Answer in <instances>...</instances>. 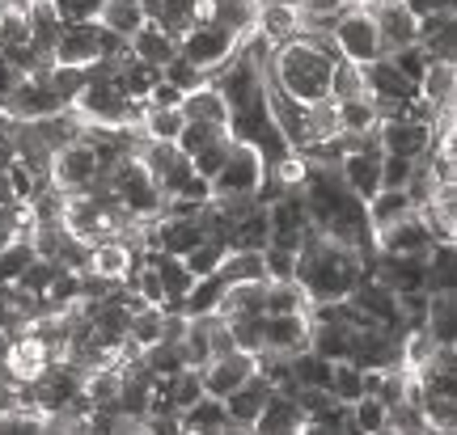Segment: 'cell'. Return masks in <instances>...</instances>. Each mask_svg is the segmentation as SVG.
I'll use <instances>...</instances> for the list:
<instances>
[{
	"instance_id": "obj_33",
	"label": "cell",
	"mask_w": 457,
	"mask_h": 435,
	"mask_svg": "<svg viewBox=\"0 0 457 435\" xmlns=\"http://www.w3.org/2000/svg\"><path fill=\"white\" fill-rule=\"evenodd\" d=\"M179 351H182V364H187V368H204V364L212 359V347H208V322H204V317H187Z\"/></svg>"
},
{
	"instance_id": "obj_10",
	"label": "cell",
	"mask_w": 457,
	"mask_h": 435,
	"mask_svg": "<svg viewBox=\"0 0 457 435\" xmlns=\"http://www.w3.org/2000/svg\"><path fill=\"white\" fill-rule=\"evenodd\" d=\"M271 393H276V389H271V381L254 368L242 385L228 389L225 398H220V402H225V414H228V427H233V431H254V419L262 414V406H267V398H271Z\"/></svg>"
},
{
	"instance_id": "obj_12",
	"label": "cell",
	"mask_w": 457,
	"mask_h": 435,
	"mask_svg": "<svg viewBox=\"0 0 457 435\" xmlns=\"http://www.w3.org/2000/svg\"><path fill=\"white\" fill-rule=\"evenodd\" d=\"M305 347H310V313H262V347L259 351L296 355V351H305Z\"/></svg>"
},
{
	"instance_id": "obj_36",
	"label": "cell",
	"mask_w": 457,
	"mask_h": 435,
	"mask_svg": "<svg viewBox=\"0 0 457 435\" xmlns=\"http://www.w3.org/2000/svg\"><path fill=\"white\" fill-rule=\"evenodd\" d=\"M182 111L179 106H148L145 119H140V131H145L148 140H179L182 131Z\"/></svg>"
},
{
	"instance_id": "obj_4",
	"label": "cell",
	"mask_w": 457,
	"mask_h": 435,
	"mask_svg": "<svg viewBox=\"0 0 457 435\" xmlns=\"http://www.w3.org/2000/svg\"><path fill=\"white\" fill-rule=\"evenodd\" d=\"M136 157H140V165L153 174V182L162 186L165 199H170V194H179L182 186H187V177L195 174L191 157H187L174 140H148V135H145V140H140V148H136Z\"/></svg>"
},
{
	"instance_id": "obj_29",
	"label": "cell",
	"mask_w": 457,
	"mask_h": 435,
	"mask_svg": "<svg viewBox=\"0 0 457 435\" xmlns=\"http://www.w3.org/2000/svg\"><path fill=\"white\" fill-rule=\"evenodd\" d=\"M216 275H220L225 283H254V279H267L262 250H225V259H220Z\"/></svg>"
},
{
	"instance_id": "obj_18",
	"label": "cell",
	"mask_w": 457,
	"mask_h": 435,
	"mask_svg": "<svg viewBox=\"0 0 457 435\" xmlns=\"http://www.w3.org/2000/svg\"><path fill=\"white\" fill-rule=\"evenodd\" d=\"M145 262L157 271V279H162V291H165L162 308H179L182 296H187L191 283H195V275L187 271V262H182L179 254H165V250H145Z\"/></svg>"
},
{
	"instance_id": "obj_23",
	"label": "cell",
	"mask_w": 457,
	"mask_h": 435,
	"mask_svg": "<svg viewBox=\"0 0 457 435\" xmlns=\"http://www.w3.org/2000/svg\"><path fill=\"white\" fill-rule=\"evenodd\" d=\"M254 431H305V414H301V406H296L293 393H271L267 398V406H262V414L254 419Z\"/></svg>"
},
{
	"instance_id": "obj_44",
	"label": "cell",
	"mask_w": 457,
	"mask_h": 435,
	"mask_svg": "<svg viewBox=\"0 0 457 435\" xmlns=\"http://www.w3.org/2000/svg\"><path fill=\"white\" fill-rule=\"evenodd\" d=\"M162 77H165V81H170V85H179L182 94H187V89H195V85H204V81H208V72H204V68H195V64H191V60H187V55H174V60H165Z\"/></svg>"
},
{
	"instance_id": "obj_31",
	"label": "cell",
	"mask_w": 457,
	"mask_h": 435,
	"mask_svg": "<svg viewBox=\"0 0 457 435\" xmlns=\"http://www.w3.org/2000/svg\"><path fill=\"white\" fill-rule=\"evenodd\" d=\"M262 305H267V313H310V296L296 279H267Z\"/></svg>"
},
{
	"instance_id": "obj_32",
	"label": "cell",
	"mask_w": 457,
	"mask_h": 435,
	"mask_svg": "<svg viewBox=\"0 0 457 435\" xmlns=\"http://www.w3.org/2000/svg\"><path fill=\"white\" fill-rule=\"evenodd\" d=\"M220 296H225V279H220V275H204V279L191 283V291L182 296L179 308L187 313V317H204V313H216Z\"/></svg>"
},
{
	"instance_id": "obj_22",
	"label": "cell",
	"mask_w": 457,
	"mask_h": 435,
	"mask_svg": "<svg viewBox=\"0 0 457 435\" xmlns=\"http://www.w3.org/2000/svg\"><path fill=\"white\" fill-rule=\"evenodd\" d=\"M26 123H34V131L43 135V144H47L51 152H60L64 144L81 140V131H85V119L72 111V106H64V111H51V114H43V119H26Z\"/></svg>"
},
{
	"instance_id": "obj_46",
	"label": "cell",
	"mask_w": 457,
	"mask_h": 435,
	"mask_svg": "<svg viewBox=\"0 0 457 435\" xmlns=\"http://www.w3.org/2000/svg\"><path fill=\"white\" fill-rule=\"evenodd\" d=\"M262 267H267V279H293L296 250H284V245H262Z\"/></svg>"
},
{
	"instance_id": "obj_8",
	"label": "cell",
	"mask_w": 457,
	"mask_h": 435,
	"mask_svg": "<svg viewBox=\"0 0 457 435\" xmlns=\"http://www.w3.org/2000/svg\"><path fill=\"white\" fill-rule=\"evenodd\" d=\"M267 245H284V250H296L301 237L310 233V211H305V199L301 191H284L267 203Z\"/></svg>"
},
{
	"instance_id": "obj_1",
	"label": "cell",
	"mask_w": 457,
	"mask_h": 435,
	"mask_svg": "<svg viewBox=\"0 0 457 435\" xmlns=\"http://www.w3.org/2000/svg\"><path fill=\"white\" fill-rule=\"evenodd\" d=\"M364 271H369V262H364V254H360V250L335 242V237H327V233H318L313 225H310V233L301 237V245H296V271H293V279L305 288L310 305L347 296V291L360 283V275H364Z\"/></svg>"
},
{
	"instance_id": "obj_42",
	"label": "cell",
	"mask_w": 457,
	"mask_h": 435,
	"mask_svg": "<svg viewBox=\"0 0 457 435\" xmlns=\"http://www.w3.org/2000/svg\"><path fill=\"white\" fill-rule=\"evenodd\" d=\"M225 131H228V127H216V123H199V119H187L174 144H179L182 152H187V157H195L199 148H208V144L216 140V135H225Z\"/></svg>"
},
{
	"instance_id": "obj_50",
	"label": "cell",
	"mask_w": 457,
	"mask_h": 435,
	"mask_svg": "<svg viewBox=\"0 0 457 435\" xmlns=\"http://www.w3.org/2000/svg\"><path fill=\"white\" fill-rule=\"evenodd\" d=\"M136 4H140V9H145V17L153 13V9H157V0H136Z\"/></svg>"
},
{
	"instance_id": "obj_37",
	"label": "cell",
	"mask_w": 457,
	"mask_h": 435,
	"mask_svg": "<svg viewBox=\"0 0 457 435\" xmlns=\"http://www.w3.org/2000/svg\"><path fill=\"white\" fill-rule=\"evenodd\" d=\"M34 259H38V254H34L30 237H9V242L0 245V279H4V283H17L21 271H26Z\"/></svg>"
},
{
	"instance_id": "obj_21",
	"label": "cell",
	"mask_w": 457,
	"mask_h": 435,
	"mask_svg": "<svg viewBox=\"0 0 457 435\" xmlns=\"http://www.w3.org/2000/svg\"><path fill=\"white\" fill-rule=\"evenodd\" d=\"M145 259H131V250L123 242H98L89 245V267L85 271H94L98 279H111V283H123V275L131 271V267H140Z\"/></svg>"
},
{
	"instance_id": "obj_47",
	"label": "cell",
	"mask_w": 457,
	"mask_h": 435,
	"mask_svg": "<svg viewBox=\"0 0 457 435\" xmlns=\"http://www.w3.org/2000/svg\"><path fill=\"white\" fill-rule=\"evenodd\" d=\"M415 161L411 157H398V152H381V186H407Z\"/></svg>"
},
{
	"instance_id": "obj_30",
	"label": "cell",
	"mask_w": 457,
	"mask_h": 435,
	"mask_svg": "<svg viewBox=\"0 0 457 435\" xmlns=\"http://www.w3.org/2000/svg\"><path fill=\"white\" fill-rule=\"evenodd\" d=\"M288 368H293L296 389H330V359H322L318 351H296L288 355Z\"/></svg>"
},
{
	"instance_id": "obj_6",
	"label": "cell",
	"mask_w": 457,
	"mask_h": 435,
	"mask_svg": "<svg viewBox=\"0 0 457 435\" xmlns=\"http://www.w3.org/2000/svg\"><path fill=\"white\" fill-rule=\"evenodd\" d=\"M102 174V161H98V148L89 144V140H72L64 144L55 157H51V182L60 186V191H89Z\"/></svg>"
},
{
	"instance_id": "obj_48",
	"label": "cell",
	"mask_w": 457,
	"mask_h": 435,
	"mask_svg": "<svg viewBox=\"0 0 457 435\" xmlns=\"http://www.w3.org/2000/svg\"><path fill=\"white\" fill-rule=\"evenodd\" d=\"M179 102H182V89L179 85H170L165 77L148 89V106H179Z\"/></svg>"
},
{
	"instance_id": "obj_19",
	"label": "cell",
	"mask_w": 457,
	"mask_h": 435,
	"mask_svg": "<svg viewBox=\"0 0 457 435\" xmlns=\"http://www.w3.org/2000/svg\"><path fill=\"white\" fill-rule=\"evenodd\" d=\"M262 296H267V279H254V283H225V296H220L216 313H220L225 322H242V317H262V313H267Z\"/></svg>"
},
{
	"instance_id": "obj_3",
	"label": "cell",
	"mask_w": 457,
	"mask_h": 435,
	"mask_svg": "<svg viewBox=\"0 0 457 435\" xmlns=\"http://www.w3.org/2000/svg\"><path fill=\"white\" fill-rule=\"evenodd\" d=\"M330 38H335V47H339L343 60H352V64H369L381 55V43H377V26L373 17L360 9L356 0H347L335 17V26H330Z\"/></svg>"
},
{
	"instance_id": "obj_5",
	"label": "cell",
	"mask_w": 457,
	"mask_h": 435,
	"mask_svg": "<svg viewBox=\"0 0 457 435\" xmlns=\"http://www.w3.org/2000/svg\"><path fill=\"white\" fill-rule=\"evenodd\" d=\"M233 47H237V34L228 30V26H220V21H195L191 30L179 38V55H187L195 68H204V72H212V68H220L233 55Z\"/></svg>"
},
{
	"instance_id": "obj_40",
	"label": "cell",
	"mask_w": 457,
	"mask_h": 435,
	"mask_svg": "<svg viewBox=\"0 0 457 435\" xmlns=\"http://www.w3.org/2000/svg\"><path fill=\"white\" fill-rule=\"evenodd\" d=\"M352 423H356V431L381 435L386 431V402L373 398V393H360L356 402H352Z\"/></svg>"
},
{
	"instance_id": "obj_41",
	"label": "cell",
	"mask_w": 457,
	"mask_h": 435,
	"mask_svg": "<svg viewBox=\"0 0 457 435\" xmlns=\"http://www.w3.org/2000/svg\"><path fill=\"white\" fill-rule=\"evenodd\" d=\"M364 94V81H360V64L352 60H335L330 64V102H343V97H356Z\"/></svg>"
},
{
	"instance_id": "obj_24",
	"label": "cell",
	"mask_w": 457,
	"mask_h": 435,
	"mask_svg": "<svg viewBox=\"0 0 457 435\" xmlns=\"http://www.w3.org/2000/svg\"><path fill=\"white\" fill-rule=\"evenodd\" d=\"M424 330L436 342H453L457 334V288L428 291V313H424Z\"/></svg>"
},
{
	"instance_id": "obj_11",
	"label": "cell",
	"mask_w": 457,
	"mask_h": 435,
	"mask_svg": "<svg viewBox=\"0 0 457 435\" xmlns=\"http://www.w3.org/2000/svg\"><path fill=\"white\" fill-rule=\"evenodd\" d=\"M0 359H4L13 385H30V381H38V376L47 372L55 351H51L47 339H38V334H17V339H9V347H4Z\"/></svg>"
},
{
	"instance_id": "obj_7",
	"label": "cell",
	"mask_w": 457,
	"mask_h": 435,
	"mask_svg": "<svg viewBox=\"0 0 457 435\" xmlns=\"http://www.w3.org/2000/svg\"><path fill=\"white\" fill-rule=\"evenodd\" d=\"M262 174H267V165H262L259 148L245 144V140H233L225 165L212 174V194H254Z\"/></svg>"
},
{
	"instance_id": "obj_13",
	"label": "cell",
	"mask_w": 457,
	"mask_h": 435,
	"mask_svg": "<svg viewBox=\"0 0 457 435\" xmlns=\"http://www.w3.org/2000/svg\"><path fill=\"white\" fill-rule=\"evenodd\" d=\"M373 250L377 254H415V259H424L428 250H432V233H428V225H424V216H420V211H407L403 220L377 228Z\"/></svg>"
},
{
	"instance_id": "obj_2",
	"label": "cell",
	"mask_w": 457,
	"mask_h": 435,
	"mask_svg": "<svg viewBox=\"0 0 457 435\" xmlns=\"http://www.w3.org/2000/svg\"><path fill=\"white\" fill-rule=\"evenodd\" d=\"M106 186H111V194L123 203V211H128V216H140V220L162 216L165 194H162V186L153 182V174L140 165V157H136V152H131V157H123V161L106 174Z\"/></svg>"
},
{
	"instance_id": "obj_9",
	"label": "cell",
	"mask_w": 457,
	"mask_h": 435,
	"mask_svg": "<svg viewBox=\"0 0 457 435\" xmlns=\"http://www.w3.org/2000/svg\"><path fill=\"white\" fill-rule=\"evenodd\" d=\"M377 144H381V152H398V157L415 161V157H424L432 148V127L403 111L394 119H377Z\"/></svg>"
},
{
	"instance_id": "obj_14",
	"label": "cell",
	"mask_w": 457,
	"mask_h": 435,
	"mask_svg": "<svg viewBox=\"0 0 457 435\" xmlns=\"http://www.w3.org/2000/svg\"><path fill=\"white\" fill-rule=\"evenodd\" d=\"M339 177L347 182V191L356 194L360 203H369L381 191V148L377 144L347 148L339 157Z\"/></svg>"
},
{
	"instance_id": "obj_27",
	"label": "cell",
	"mask_w": 457,
	"mask_h": 435,
	"mask_svg": "<svg viewBox=\"0 0 457 435\" xmlns=\"http://www.w3.org/2000/svg\"><path fill=\"white\" fill-rule=\"evenodd\" d=\"M420 410L428 431L449 435L457 427V389H420Z\"/></svg>"
},
{
	"instance_id": "obj_16",
	"label": "cell",
	"mask_w": 457,
	"mask_h": 435,
	"mask_svg": "<svg viewBox=\"0 0 457 435\" xmlns=\"http://www.w3.org/2000/svg\"><path fill=\"white\" fill-rule=\"evenodd\" d=\"M254 372V355L250 351H228V355H212L204 368H199V381H204V393H212V398H225L228 389H237Z\"/></svg>"
},
{
	"instance_id": "obj_43",
	"label": "cell",
	"mask_w": 457,
	"mask_h": 435,
	"mask_svg": "<svg viewBox=\"0 0 457 435\" xmlns=\"http://www.w3.org/2000/svg\"><path fill=\"white\" fill-rule=\"evenodd\" d=\"M228 148H233V135H228V131H225V135H216V140H212V144H208V148H199L195 157H191V165H195V174H199V177H208V182H212V174H216V169H220V165H225Z\"/></svg>"
},
{
	"instance_id": "obj_28",
	"label": "cell",
	"mask_w": 457,
	"mask_h": 435,
	"mask_svg": "<svg viewBox=\"0 0 457 435\" xmlns=\"http://www.w3.org/2000/svg\"><path fill=\"white\" fill-rule=\"evenodd\" d=\"M267 208H250L245 216H237L233 225H228V233H225V245L228 250H262L267 245Z\"/></svg>"
},
{
	"instance_id": "obj_20",
	"label": "cell",
	"mask_w": 457,
	"mask_h": 435,
	"mask_svg": "<svg viewBox=\"0 0 457 435\" xmlns=\"http://www.w3.org/2000/svg\"><path fill=\"white\" fill-rule=\"evenodd\" d=\"M179 111H182V119H199V123L228 127V102H225V94H220L212 81L187 89V94H182V102H179Z\"/></svg>"
},
{
	"instance_id": "obj_17",
	"label": "cell",
	"mask_w": 457,
	"mask_h": 435,
	"mask_svg": "<svg viewBox=\"0 0 457 435\" xmlns=\"http://www.w3.org/2000/svg\"><path fill=\"white\" fill-rule=\"evenodd\" d=\"M128 51L136 55V60H145V64L165 68V60L179 55V38L165 30V26H157V21H148L145 17V21L128 34Z\"/></svg>"
},
{
	"instance_id": "obj_38",
	"label": "cell",
	"mask_w": 457,
	"mask_h": 435,
	"mask_svg": "<svg viewBox=\"0 0 457 435\" xmlns=\"http://www.w3.org/2000/svg\"><path fill=\"white\" fill-rule=\"evenodd\" d=\"M128 342L131 347H153V342H162V308L157 305H145V308H136L131 313V322H128Z\"/></svg>"
},
{
	"instance_id": "obj_45",
	"label": "cell",
	"mask_w": 457,
	"mask_h": 435,
	"mask_svg": "<svg viewBox=\"0 0 457 435\" xmlns=\"http://www.w3.org/2000/svg\"><path fill=\"white\" fill-rule=\"evenodd\" d=\"M51 9H55V17L64 26H72V21H98L102 0H51Z\"/></svg>"
},
{
	"instance_id": "obj_49",
	"label": "cell",
	"mask_w": 457,
	"mask_h": 435,
	"mask_svg": "<svg viewBox=\"0 0 457 435\" xmlns=\"http://www.w3.org/2000/svg\"><path fill=\"white\" fill-rule=\"evenodd\" d=\"M9 406H17V389L9 381H0V410H9Z\"/></svg>"
},
{
	"instance_id": "obj_26",
	"label": "cell",
	"mask_w": 457,
	"mask_h": 435,
	"mask_svg": "<svg viewBox=\"0 0 457 435\" xmlns=\"http://www.w3.org/2000/svg\"><path fill=\"white\" fill-rule=\"evenodd\" d=\"M179 431H233L228 427V414H225V402L204 393L199 402H191L187 410H179Z\"/></svg>"
},
{
	"instance_id": "obj_34",
	"label": "cell",
	"mask_w": 457,
	"mask_h": 435,
	"mask_svg": "<svg viewBox=\"0 0 457 435\" xmlns=\"http://www.w3.org/2000/svg\"><path fill=\"white\" fill-rule=\"evenodd\" d=\"M148 21H157L174 38H182V34L195 26V0H157V9L148 13Z\"/></svg>"
},
{
	"instance_id": "obj_39",
	"label": "cell",
	"mask_w": 457,
	"mask_h": 435,
	"mask_svg": "<svg viewBox=\"0 0 457 435\" xmlns=\"http://www.w3.org/2000/svg\"><path fill=\"white\" fill-rule=\"evenodd\" d=\"M225 250H228L225 237H204L195 250L182 254V262H187V271L195 275V279H204V275H216V267H220V259H225Z\"/></svg>"
},
{
	"instance_id": "obj_25",
	"label": "cell",
	"mask_w": 457,
	"mask_h": 435,
	"mask_svg": "<svg viewBox=\"0 0 457 435\" xmlns=\"http://www.w3.org/2000/svg\"><path fill=\"white\" fill-rule=\"evenodd\" d=\"M453 94H457V64L453 60H428L424 77H420V97H428L436 111L453 106Z\"/></svg>"
},
{
	"instance_id": "obj_35",
	"label": "cell",
	"mask_w": 457,
	"mask_h": 435,
	"mask_svg": "<svg viewBox=\"0 0 457 435\" xmlns=\"http://www.w3.org/2000/svg\"><path fill=\"white\" fill-rule=\"evenodd\" d=\"M98 21L106 26V30H114V34H123V38H128V34L145 21V9H140L136 0H102Z\"/></svg>"
},
{
	"instance_id": "obj_15",
	"label": "cell",
	"mask_w": 457,
	"mask_h": 435,
	"mask_svg": "<svg viewBox=\"0 0 457 435\" xmlns=\"http://www.w3.org/2000/svg\"><path fill=\"white\" fill-rule=\"evenodd\" d=\"M415 43L428 51V60H453L457 64V13L453 9H428V13H420Z\"/></svg>"
}]
</instances>
